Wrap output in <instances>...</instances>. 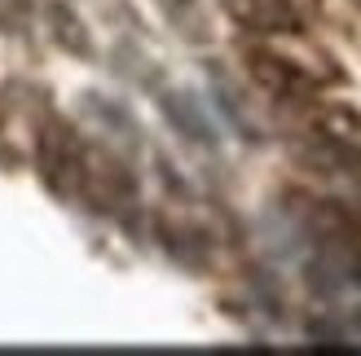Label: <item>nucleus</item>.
I'll list each match as a JSON object with an SVG mask.
<instances>
[{"mask_svg": "<svg viewBox=\"0 0 361 356\" xmlns=\"http://www.w3.org/2000/svg\"><path fill=\"white\" fill-rule=\"evenodd\" d=\"M243 66L256 88H264L274 101L291 106V110H309V106L322 101V88L331 84V75L304 66L291 53H278L274 44H247L243 49Z\"/></svg>", "mask_w": 361, "mask_h": 356, "instance_id": "1", "label": "nucleus"}, {"mask_svg": "<svg viewBox=\"0 0 361 356\" xmlns=\"http://www.w3.org/2000/svg\"><path fill=\"white\" fill-rule=\"evenodd\" d=\"M154 238L164 242V251L180 264V269L203 273V269H212V260H216V238H212V229L194 224V220L159 216V220H154Z\"/></svg>", "mask_w": 361, "mask_h": 356, "instance_id": "2", "label": "nucleus"}, {"mask_svg": "<svg viewBox=\"0 0 361 356\" xmlns=\"http://www.w3.org/2000/svg\"><path fill=\"white\" fill-rule=\"evenodd\" d=\"M221 5L251 35H304V13L295 0H221Z\"/></svg>", "mask_w": 361, "mask_h": 356, "instance_id": "3", "label": "nucleus"}, {"mask_svg": "<svg viewBox=\"0 0 361 356\" xmlns=\"http://www.w3.org/2000/svg\"><path fill=\"white\" fill-rule=\"evenodd\" d=\"M49 13V31L66 53H80V58H93V40H88V27L80 23V13L66 5V0H44Z\"/></svg>", "mask_w": 361, "mask_h": 356, "instance_id": "4", "label": "nucleus"}, {"mask_svg": "<svg viewBox=\"0 0 361 356\" xmlns=\"http://www.w3.org/2000/svg\"><path fill=\"white\" fill-rule=\"evenodd\" d=\"M164 110H168V119L180 128V136H185V141H198V146H216L212 123L194 110L185 93H164Z\"/></svg>", "mask_w": 361, "mask_h": 356, "instance_id": "5", "label": "nucleus"}, {"mask_svg": "<svg viewBox=\"0 0 361 356\" xmlns=\"http://www.w3.org/2000/svg\"><path fill=\"white\" fill-rule=\"evenodd\" d=\"M31 18H35L31 0H0V27L5 31H27Z\"/></svg>", "mask_w": 361, "mask_h": 356, "instance_id": "6", "label": "nucleus"}]
</instances>
